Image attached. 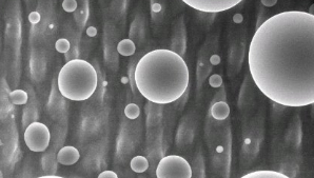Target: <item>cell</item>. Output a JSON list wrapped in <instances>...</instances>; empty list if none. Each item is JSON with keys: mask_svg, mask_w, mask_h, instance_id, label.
Returning a JSON list of instances; mask_svg holds the SVG:
<instances>
[{"mask_svg": "<svg viewBox=\"0 0 314 178\" xmlns=\"http://www.w3.org/2000/svg\"><path fill=\"white\" fill-rule=\"evenodd\" d=\"M249 70L263 94L285 107L314 104V16L278 13L259 25L250 42Z\"/></svg>", "mask_w": 314, "mask_h": 178, "instance_id": "obj_1", "label": "cell"}, {"mask_svg": "<svg viewBox=\"0 0 314 178\" xmlns=\"http://www.w3.org/2000/svg\"><path fill=\"white\" fill-rule=\"evenodd\" d=\"M190 73L181 55L172 50L150 51L137 62L134 84L151 104L168 105L185 94Z\"/></svg>", "mask_w": 314, "mask_h": 178, "instance_id": "obj_2", "label": "cell"}, {"mask_svg": "<svg viewBox=\"0 0 314 178\" xmlns=\"http://www.w3.org/2000/svg\"><path fill=\"white\" fill-rule=\"evenodd\" d=\"M98 76L95 67L83 59H72L59 71V93L71 101L89 99L97 89Z\"/></svg>", "mask_w": 314, "mask_h": 178, "instance_id": "obj_3", "label": "cell"}, {"mask_svg": "<svg viewBox=\"0 0 314 178\" xmlns=\"http://www.w3.org/2000/svg\"><path fill=\"white\" fill-rule=\"evenodd\" d=\"M193 175L188 160L178 155L162 157L156 168V177L158 178H191Z\"/></svg>", "mask_w": 314, "mask_h": 178, "instance_id": "obj_4", "label": "cell"}, {"mask_svg": "<svg viewBox=\"0 0 314 178\" xmlns=\"http://www.w3.org/2000/svg\"><path fill=\"white\" fill-rule=\"evenodd\" d=\"M23 138L29 150L40 153V152H45L48 149L51 140V134L45 123L34 121L25 128Z\"/></svg>", "mask_w": 314, "mask_h": 178, "instance_id": "obj_5", "label": "cell"}, {"mask_svg": "<svg viewBox=\"0 0 314 178\" xmlns=\"http://www.w3.org/2000/svg\"><path fill=\"white\" fill-rule=\"evenodd\" d=\"M188 6L204 13H220L228 11L242 0H181Z\"/></svg>", "mask_w": 314, "mask_h": 178, "instance_id": "obj_6", "label": "cell"}, {"mask_svg": "<svg viewBox=\"0 0 314 178\" xmlns=\"http://www.w3.org/2000/svg\"><path fill=\"white\" fill-rule=\"evenodd\" d=\"M80 159V153L75 147L67 146L59 150L57 162L63 166H73Z\"/></svg>", "mask_w": 314, "mask_h": 178, "instance_id": "obj_7", "label": "cell"}, {"mask_svg": "<svg viewBox=\"0 0 314 178\" xmlns=\"http://www.w3.org/2000/svg\"><path fill=\"white\" fill-rule=\"evenodd\" d=\"M230 115V107L226 101H216L211 107V116L216 120H225Z\"/></svg>", "mask_w": 314, "mask_h": 178, "instance_id": "obj_8", "label": "cell"}, {"mask_svg": "<svg viewBox=\"0 0 314 178\" xmlns=\"http://www.w3.org/2000/svg\"><path fill=\"white\" fill-rule=\"evenodd\" d=\"M135 51H136V46H135L133 40L126 38V39H123L118 42L117 52L121 56H125V57L132 56L135 54Z\"/></svg>", "mask_w": 314, "mask_h": 178, "instance_id": "obj_9", "label": "cell"}, {"mask_svg": "<svg viewBox=\"0 0 314 178\" xmlns=\"http://www.w3.org/2000/svg\"><path fill=\"white\" fill-rule=\"evenodd\" d=\"M130 167L135 173H144L149 169V160L145 156H135L131 160Z\"/></svg>", "mask_w": 314, "mask_h": 178, "instance_id": "obj_10", "label": "cell"}, {"mask_svg": "<svg viewBox=\"0 0 314 178\" xmlns=\"http://www.w3.org/2000/svg\"><path fill=\"white\" fill-rule=\"evenodd\" d=\"M10 99L12 104L17 105V106H22V105L28 104L29 95L25 91L18 89V90H14L10 93Z\"/></svg>", "mask_w": 314, "mask_h": 178, "instance_id": "obj_11", "label": "cell"}, {"mask_svg": "<svg viewBox=\"0 0 314 178\" xmlns=\"http://www.w3.org/2000/svg\"><path fill=\"white\" fill-rule=\"evenodd\" d=\"M243 178H287V175L275 171H256L242 176Z\"/></svg>", "mask_w": 314, "mask_h": 178, "instance_id": "obj_12", "label": "cell"}, {"mask_svg": "<svg viewBox=\"0 0 314 178\" xmlns=\"http://www.w3.org/2000/svg\"><path fill=\"white\" fill-rule=\"evenodd\" d=\"M125 115L131 120H134L141 115V109L136 104H129L125 108Z\"/></svg>", "mask_w": 314, "mask_h": 178, "instance_id": "obj_13", "label": "cell"}, {"mask_svg": "<svg viewBox=\"0 0 314 178\" xmlns=\"http://www.w3.org/2000/svg\"><path fill=\"white\" fill-rule=\"evenodd\" d=\"M70 48H71V44L67 38H60L56 41L55 44V49L57 52L62 53V54H66L70 51Z\"/></svg>", "mask_w": 314, "mask_h": 178, "instance_id": "obj_14", "label": "cell"}, {"mask_svg": "<svg viewBox=\"0 0 314 178\" xmlns=\"http://www.w3.org/2000/svg\"><path fill=\"white\" fill-rule=\"evenodd\" d=\"M78 3L76 0H64L63 1V8L67 13H73L77 10Z\"/></svg>", "mask_w": 314, "mask_h": 178, "instance_id": "obj_15", "label": "cell"}, {"mask_svg": "<svg viewBox=\"0 0 314 178\" xmlns=\"http://www.w3.org/2000/svg\"><path fill=\"white\" fill-rule=\"evenodd\" d=\"M209 83L212 88H220L223 86V78L219 74H213L209 78Z\"/></svg>", "mask_w": 314, "mask_h": 178, "instance_id": "obj_16", "label": "cell"}, {"mask_svg": "<svg viewBox=\"0 0 314 178\" xmlns=\"http://www.w3.org/2000/svg\"><path fill=\"white\" fill-rule=\"evenodd\" d=\"M40 19H41V16H40V14H39L38 12L33 11V12L30 13V15H29V21H30L32 24H37V23H39Z\"/></svg>", "mask_w": 314, "mask_h": 178, "instance_id": "obj_17", "label": "cell"}, {"mask_svg": "<svg viewBox=\"0 0 314 178\" xmlns=\"http://www.w3.org/2000/svg\"><path fill=\"white\" fill-rule=\"evenodd\" d=\"M99 178H117L118 175L114 172V171H111V170H106L101 172L99 175H98Z\"/></svg>", "mask_w": 314, "mask_h": 178, "instance_id": "obj_18", "label": "cell"}, {"mask_svg": "<svg viewBox=\"0 0 314 178\" xmlns=\"http://www.w3.org/2000/svg\"><path fill=\"white\" fill-rule=\"evenodd\" d=\"M86 35H88L89 37H95L96 35H97V30H96L95 27H89L88 29H86Z\"/></svg>", "mask_w": 314, "mask_h": 178, "instance_id": "obj_19", "label": "cell"}, {"mask_svg": "<svg viewBox=\"0 0 314 178\" xmlns=\"http://www.w3.org/2000/svg\"><path fill=\"white\" fill-rule=\"evenodd\" d=\"M260 1L265 6H268V7L274 6L277 3V0H260Z\"/></svg>", "mask_w": 314, "mask_h": 178, "instance_id": "obj_20", "label": "cell"}, {"mask_svg": "<svg viewBox=\"0 0 314 178\" xmlns=\"http://www.w3.org/2000/svg\"><path fill=\"white\" fill-rule=\"evenodd\" d=\"M151 8H152V12H153V13H159V12H161L162 6H161V4H160L159 2H154V3L152 4Z\"/></svg>", "mask_w": 314, "mask_h": 178, "instance_id": "obj_21", "label": "cell"}, {"mask_svg": "<svg viewBox=\"0 0 314 178\" xmlns=\"http://www.w3.org/2000/svg\"><path fill=\"white\" fill-rule=\"evenodd\" d=\"M210 62L213 64V65H216L219 64L221 62V57L219 55H212L211 58H210Z\"/></svg>", "mask_w": 314, "mask_h": 178, "instance_id": "obj_22", "label": "cell"}, {"mask_svg": "<svg viewBox=\"0 0 314 178\" xmlns=\"http://www.w3.org/2000/svg\"><path fill=\"white\" fill-rule=\"evenodd\" d=\"M233 20H234V22H236V23L241 22L242 21V16L240 14H235L234 17H233Z\"/></svg>", "mask_w": 314, "mask_h": 178, "instance_id": "obj_23", "label": "cell"}, {"mask_svg": "<svg viewBox=\"0 0 314 178\" xmlns=\"http://www.w3.org/2000/svg\"><path fill=\"white\" fill-rule=\"evenodd\" d=\"M309 14H311V15L314 16V3L311 4V6L309 7Z\"/></svg>", "mask_w": 314, "mask_h": 178, "instance_id": "obj_24", "label": "cell"}]
</instances>
